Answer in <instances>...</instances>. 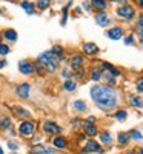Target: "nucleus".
Wrapping results in <instances>:
<instances>
[{"label": "nucleus", "mask_w": 143, "mask_h": 154, "mask_svg": "<svg viewBox=\"0 0 143 154\" xmlns=\"http://www.w3.org/2000/svg\"><path fill=\"white\" fill-rule=\"evenodd\" d=\"M91 99L102 111H112L120 102L119 91L109 85H94L91 88Z\"/></svg>", "instance_id": "nucleus-1"}, {"label": "nucleus", "mask_w": 143, "mask_h": 154, "mask_svg": "<svg viewBox=\"0 0 143 154\" xmlns=\"http://www.w3.org/2000/svg\"><path fill=\"white\" fill-rule=\"evenodd\" d=\"M37 62L40 63V65L45 68V71H48L49 74L57 72L59 63H60V60L53 53H51V51H45V53H42L40 56L37 57Z\"/></svg>", "instance_id": "nucleus-2"}, {"label": "nucleus", "mask_w": 143, "mask_h": 154, "mask_svg": "<svg viewBox=\"0 0 143 154\" xmlns=\"http://www.w3.org/2000/svg\"><path fill=\"white\" fill-rule=\"evenodd\" d=\"M35 128H37L35 122L31 120V119H26V120L20 122V125H19V134H20L22 137H26V139H28V137H34Z\"/></svg>", "instance_id": "nucleus-3"}, {"label": "nucleus", "mask_w": 143, "mask_h": 154, "mask_svg": "<svg viewBox=\"0 0 143 154\" xmlns=\"http://www.w3.org/2000/svg\"><path fill=\"white\" fill-rule=\"evenodd\" d=\"M115 14L119 16L120 19H125V20H131L134 16H135V9L129 5V3H125V5H120L119 8L115 9Z\"/></svg>", "instance_id": "nucleus-4"}, {"label": "nucleus", "mask_w": 143, "mask_h": 154, "mask_svg": "<svg viewBox=\"0 0 143 154\" xmlns=\"http://www.w3.org/2000/svg\"><path fill=\"white\" fill-rule=\"evenodd\" d=\"M42 130L48 136H57V134L62 133V126L57 122H54V120H45L42 123Z\"/></svg>", "instance_id": "nucleus-5"}, {"label": "nucleus", "mask_w": 143, "mask_h": 154, "mask_svg": "<svg viewBox=\"0 0 143 154\" xmlns=\"http://www.w3.org/2000/svg\"><path fill=\"white\" fill-rule=\"evenodd\" d=\"M16 94H17V97H20L23 100H28L29 99V94H31V85L28 82L19 83L16 86Z\"/></svg>", "instance_id": "nucleus-6"}, {"label": "nucleus", "mask_w": 143, "mask_h": 154, "mask_svg": "<svg viewBox=\"0 0 143 154\" xmlns=\"http://www.w3.org/2000/svg\"><path fill=\"white\" fill-rule=\"evenodd\" d=\"M19 71H20V74H23V75H32L35 71H34V63L32 62H29V60H26V59H22L20 62H19Z\"/></svg>", "instance_id": "nucleus-7"}, {"label": "nucleus", "mask_w": 143, "mask_h": 154, "mask_svg": "<svg viewBox=\"0 0 143 154\" xmlns=\"http://www.w3.org/2000/svg\"><path fill=\"white\" fill-rule=\"evenodd\" d=\"M82 152L88 154V152H97V154H102L103 152V148L100 146L99 142H96V140H88L86 145L82 148Z\"/></svg>", "instance_id": "nucleus-8"}, {"label": "nucleus", "mask_w": 143, "mask_h": 154, "mask_svg": "<svg viewBox=\"0 0 143 154\" xmlns=\"http://www.w3.org/2000/svg\"><path fill=\"white\" fill-rule=\"evenodd\" d=\"M31 152L32 154H54L56 149L51 148V146H46L43 143H35L31 146Z\"/></svg>", "instance_id": "nucleus-9"}, {"label": "nucleus", "mask_w": 143, "mask_h": 154, "mask_svg": "<svg viewBox=\"0 0 143 154\" xmlns=\"http://www.w3.org/2000/svg\"><path fill=\"white\" fill-rule=\"evenodd\" d=\"M83 62H85V57L82 54H74L71 57V60H69V65H71V68L74 71H77V69L83 68Z\"/></svg>", "instance_id": "nucleus-10"}, {"label": "nucleus", "mask_w": 143, "mask_h": 154, "mask_svg": "<svg viewBox=\"0 0 143 154\" xmlns=\"http://www.w3.org/2000/svg\"><path fill=\"white\" fill-rule=\"evenodd\" d=\"M105 35H106L108 38H111V40H119V38L123 37V29H122L120 26H112L111 29L106 31Z\"/></svg>", "instance_id": "nucleus-11"}, {"label": "nucleus", "mask_w": 143, "mask_h": 154, "mask_svg": "<svg viewBox=\"0 0 143 154\" xmlns=\"http://www.w3.org/2000/svg\"><path fill=\"white\" fill-rule=\"evenodd\" d=\"M12 112H14L19 119H29L31 117V111H28L25 106H19V105H16V106H12Z\"/></svg>", "instance_id": "nucleus-12"}, {"label": "nucleus", "mask_w": 143, "mask_h": 154, "mask_svg": "<svg viewBox=\"0 0 143 154\" xmlns=\"http://www.w3.org/2000/svg\"><path fill=\"white\" fill-rule=\"evenodd\" d=\"M53 146L57 149H66L68 148V140L65 139L63 136H54L53 137Z\"/></svg>", "instance_id": "nucleus-13"}, {"label": "nucleus", "mask_w": 143, "mask_h": 154, "mask_svg": "<svg viewBox=\"0 0 143 154\" xmlns=\"http://www.w3.org/2000/svg\"><path fill=\"white\" fill-rule=\"evenodd\" d=\"M83 130H85V134L89 136V137H96L99 134V130H97V126L94 123H89L88 120L83 122Z\"/></svg>", "instance_id": "nucleus-14"}, {"label": "nucleus", "mask_w": 143, "mask_h": 154, "mask_svg": "<svg viewBox=\"0 0 143 154\" xmlns=\"http://www.w3.org/2000/svg\"><path fill=\"white\" fill-rule=\"evenodd\" d=\"M94 19H96L99 26H108L109 22H111L109 20V16L106 14V12H97V14L94 16Z\"/></svg>", "instance_id": "nucleus-15"}, {"label": "nucleus", "mask_w": 143, "mask_h": 154, "mask_svg": "<svg viewBox=\"0 0 143 154\" xmlns=\"http://www.w3.org/2000/svg\"><path fill=\"white\" fill-rule=\"evenodd\" d=\"M2 38H5L6 42H16L17 40V31L12 28H6L2 31Z\"/></svg>", "instance_id": "nucleus-16"}, {"label": "nucleus", "mask_w": 143, "mask_h": 154, "mask_svg": "<svg viewBox=\"0 0 143 154\" xmlns=\"http://www.w3.org/2000/svg\"><path fill=\"white\" fill-rule=\"evenodd\" d=\"M82 48H83V53L88 54V56H94V54L99 53V48L94 42H86V43H83Z\"/></svg>", "instance_id": "nucleus-17"}, {"label": "nucleus", "mask_w": 143, "mask_h": 154, "mask_svg": "<svg viewBox=\"0 0 143 154\" xmlns=\"http://www.w3.org/2000/svg\"><path fill=\"white\" fill-rule=\"evenodd\" d=\"M91 6L94 9H97L99 12H103L108 9V0H91Z\"/></svg>", "instance_id": "nucleus-18"}, {"label": "nucleus", "mask_w": 143, "mask_h": 154, "mask_svg": "<svg viewBox=\"0 0 143 154\" xmlns=\"http://www.w3.org/2000/svg\"><path fill=\"white\" fill-rule=\"evenodd\" d=\"M9 128H12V119L9 116H2L0 117V131H8Z\"/></svg>", "instance_id": "nucleus-19"}, {"label": "nucleus", "mask_w": 143, "mask_h": 154, "mask_svg": "<svg viewBox=\"0 0 143 154\" xmlns=\"http://www.w3.org/2000/svg\"><path fill=\"white\" fill-rule=\"evenodd\" d=\"M71 106H72V109L77 111V112H85V111L88 109L86 102H83V100H74Z\"/></svg>", "instance_id": "nucleus-20"}, {"label": "nucleus", "mask_w": 143, "mask_h": 154, "mask_svg": "<svg viewBox=\"0 0 143 154\" xmlns=\"http://www.w3.org/2000/svg\"><path fill=\"white\" fill-rule=\"evenodd\" d=\"M20 6L26 11V14H29V16L35 12V5L32 2H29V0H23V2L20 3Z\"/></svg>", "instance_id": "nucleus-21"}, {"label": "nucleus", "mask_w": 143, "mask_h": 154, "mask_svg": "<svg viewBox=\"0 0 143 154\" xmlns=\"http://www.w3.org/2000/svg\"><path fill=\"white\" fill-rule=\"evenodd\" d=\"M49 51H51V53H53V54H54L60 62H62V60H65V57H66V56H65L63 48H62V46H59V45H54V46H53V49H49Z\"/></svg>", "instance_id": "nucleus-22"}, {"label": "nucleus", "mask_w": 143, "mask_h": 154, "mask_svg": "<svg viewBox=\"0 0 143 154\" xmlns=\"http://www.w3.org/2000/svg\"><path fill=\"white\" fill-rule=\"evenodd\" d=\"M128 100H129V103H131L132 106H135V108H143V99H141V97L131 94Z\"/></svg>", "instance_id": "nucleus-23"}, {"label": "nucleus", "mask_w": 143, "mask_h": 154, "mask_svg": "<svg viewBox=\"0 0 143 154\" xmlns=\"http://www.w3.org/2000/svg\"><path fill=\"white\" fill-rule=\"evenodd\" d=\"M117 142H119V145H122V146H126L129 143L128 133H119V134H117Z\"/></svg>", "instance_id": "nucleus-24"}, {"label": "nucleus", "mask_w": 143, "mask_h": 154, "mask_svg": "<svg viewBox=\"0 0 143 154\" xmlns=\"http://www.w3.org/2000/svg\"><path fill=\"white\" fill-rule=\"evenodd\" d=\"M63 89H65V91H68V93H74L75 89H77V83L74 80H65Z\"/></svg>", "instance_id": "nucleus-25"}, {"label": "nucleus", "mask_w": 143, "mask_h": 154, "mask_svg": "<svg viewBox=\"0 0 143 154\" xmlns=\"http://www.w3.org/2000/svg\"><path fill=\"white\" fill-rule=\"evenodd\" d=\"M114 117H115V120H119V122H125L126 117H128V112H126V109H117L114 112Z\"/></svg>", "instance_id": "nucleus-26"}, {"label": "nucleus", "mask_w": 143, "mask_h": 154, "mask_svg": "<svg viewBox=\"0 0 143 154\" xmlns=\"http://www.w3.org/2000/svg\"><path fill=\"white\" fill-rule=\"evenodd\" d=\"M100 139H102V143L103 145H111L112 143V137H111V134L108 133V131H103V133H100Z\"/></svg>", "instance_id": "nucleus-27"}, {"label": "nucleus", "mask_w": 143, "mask_h": 154, "mask_svg": "<svg viewBox=\"0 0 143 154\" xmlns=\"http://www.w3.org/2000/svg\"><path fill=\"white\" fill-rule=\"evenodd\" d=\"M35 6L40 9V11H45V9H48L51 6V0H37Z\"/></svg>", "instance_id": "nucleus-28"}, {"label": "nucleus", "mask_w": 143, "mask_h": 154, "mask_svg": "<svg viewBox=\"0 0 143 154\" xmlns=\"http://www.w3.org/2000/svg\"><path fill=\"white\" fill-rule=\"evenodd\" d=\"M129 139H134V140H143V134L138 131V130H131L128 133Z\"/></svg>", "instance_id": "nucleus-29"}, {"label": "nucleus", "mask_w": 143, "mask_h": 154, "mask_svg": "<svg viewBox=\"0 0 143 154\" xmlns=\"http://www.w3.org/2000/svg\"><path fill=\"white\" fill-rule=\"evenodd\" d=\"M102 77H103V71L102 69H97V68H94L93 71H91V79H93V80H100L102 79Z\"/></svg>", "instance_id": "nucleus-30"}, {"label": "nucleus", "mask_w": 143, "mask_h": 154, "mask_svg": "<svg viewBox=\"0 0 143 154\" xmlns=\"http://www.w3.org/2000/svg\"><path fill=\"white\" fill-rule=\"evenodd\" d=\"M9 51H11V48H9L8 43H0V56H2V57L9 54Z\"/></svg>", "instance_id": "nucleus-31"}, {"label": "nucleus", "mask_w": 143, "mask_h": 154, "mask_svg": "<svg viewBox=\"0 0 143 154\" xmlns=\"http://www.w3.org/2000/svg\"><path fill=\"white\" fill-rule=\"evenodd\" d=\"M135 31H137V34L138 32H143V14L138 17V20L135 23Z\"/></svg>", "instance_id": "nucleus-32"}, {"label": "nucleus", "mask_w": 143, "mask_h": 154, "mask_svg": "<svg viewBox=\"0 0 143 154\" xmlns=\"http://www.w3.org/2000/svg\"><path fill=\"white\" fill-rule=\"evenodd\" d=\"M8 148L11 151H17L20 148V145H19V142H16V140H8Z\"/></svg>", "instance_id": "nucleus-33"}, {"label": "nucleus", "mask_w": 143, "mask_h": 154, "mask_svg": "<svg viewBox=\"0 0 143 154\" xmlns=\"http://www.w3.org/2000/svg\"><path fill=\"white\" fill-rule=\"evenodd\" d=\"M34 71H35L37 74H40V75H43V74L46 72V71H45V68H43L38 62H35V63H34Z\"/></svg>", "instance_id": "nucleus-34"}, {"label": "nucleus", "mask_w": 143, "mask_h": 154, "mask_svg": "<svg viewBox=\"0 0 143 154\" xmlns=\"http://www.w3.org/2000/svg\"><path fill=\"white\" fill-rule=\"evenodd\" d=\"M62 77H63V79H66V80H71L72 72H71L68 68H63V69H62Z\"/></svg>", "instance_id": "nucleus-35"}, {"label": "nucleus", "mask_w": 143, "mask_h": 154, "mask_svg": "<svg viewBox=\"0 0 143 154\" xmlns=\"http://www.w3.org/2000/svg\"><path fill=\"white\" fill-rule=\"evenodd\" d=\"M103 77H105V79H106V82H108V83H111V85H114V83H115V77H114V75H111L109 72L103 74Z\"/></svg>", "instance_id": "nucleus-36"}, {"label": "nucleus", "mask_w": 143, "mask_h": 154, "mask_svg": "<svg viewBox=\"0 0 143 154\" xmlns=\"http://www.w3.org/2000/svg\"><path fill=\"white\" fill-rule=\"evenodd\" d=\"M135 88H137V91H138V93H143V77H140V79L137 80Z\"/></svg>", "instance_id": "nucleus-37"}, {"label": "nucleus", "mask_w": 143, "mask_h": 154, "mask_svg": "<svg viewBox=\"0 0 143 154\" xmlns=\"http://www.w3.org/2000/svg\"><path fill=\"white\" fill-rule=\"evenodd\" d=\"M125 43L126 45H134V35H126L125 37Z\"/></svg>", "instance_id": "nucleus-38"}, {"label": "nucleus", "mask_w": 143, "mask_h": 154, "mask_svg": "<svg viewBox=\"0 0 143 154\" xmlns=\"http://www.w3.org/2000/svg\"><path fill=\"white\" fill-rule=\"evenodd\" d=\"M6 65H8V62H6L5 59H0V69H3Z\"/></svg>", "instance_id": "nucleus-39"}, {"label": "nucleus", "mask_w": 143, "mask_h": 154, "mask_svg": "<svg viewBox=\"0 0 143 154\" xmlns=\"http://www.w3.org/2000/svg\"><path fill=\"white\" fill-rule=\"evenodd\" d=\"M82 6L85 8V11H91V5H89L88 2H83V3H82Z\"/></svg>", "instance_id": "nucleus-40"}, {"label": "nucleus", "mask_w": 143, "mask_h": 154, "mask_svg": "<svg viewBox=\"0 0 143 154\" xmlns=\"http://www.w3.org/2000/svg\"><path fill=\"white\" fill-rule=\"evenodd\" d=\"M88 122H89V123H96V117H94V116H89V117H88Z\"/></svg>", "instance_id": "nucleus-41"}, {"label": "nucleus", "mask_w": 143, "mask_h": 154, "mask_svg": "<svg viewBox=\"0 0 143 154\" xmlns=\"http://www.w3.org/2000/svg\"><path fill=\"white\" fill-rule=\"evenodd\" d=\"M111 2H115V3H122V5H125V3H128V0H111Z\"/></svg>", "instance_id": "nucleus-42"}, {"label": "nucleus", "mask_w": 143, "mask_h": 154, "mask_svg": "<svg viewBox=\"0 0 143 154\" xmlns=\"http://www.w3.org/2000/svg\"><path fill=\"white\" fill-rule=\"evenodd\" d=\"M35 136V134H34ZM40 140H42V136H35L34 137V142H40Z\"/></svg>", "instance_id": "nucleus-43"}, {"label": "nucleus", "mask_w": 143, "mask_h": 154, "mask_svg": "<svg viewBox=\"0 0 143 154\" xmlns=\"http://www.w3.org/2000/svg\"><path fill=\"white\" fill-rule=\"evenodd\" d=\"M135 154H143V148H138V149L135 151Z\"/></svg>", "instance_id": "nucleus-44"}, {"label": "nucleus", "mask_w": 143, "mask_h": 154, "mask_svg": "<svg viewBox=\"0 0 143 154\" xmlns=\"http://www.w3.org/2000/svg\"><path fill=\"white\" fill-rule=\"evenodd\" d=\"M137 2H138V5H140V6H143V0H137Z\"/></svg>", "instance_id": "nucleus-45"}, {"label": "nucleus", "mask_w": 143, "mask_h": 154, "mask_svg": "<svg viewBox=\"0 0 143 154\" xmlns=\"http://www.w3.org/2000/svg\"><path fill=\"white\" fill-rule=\"evenodd\" d=\"M0 154H5V151H3V148L0 146Z\"/></svg>", "instance_id": "nucleus-46"}, {"label": "nucleus", "mask_w": 143, "mask_h": 154, "mask_svg": "<svg viewBox=\"0 0 143 154\" xmlns=\"http://www.w3.org/2000/svg\"><path fill=\"white\" fill-rule=\"evenodd\" d=\"M126 154H134V151H131V152H126Z\"/></svg>", "instance_id": "nucleus-47"}, {"label": "nucleus", "mask_w": 143, "mask_h": 154, "mask_svg": "<svg viewBox=\"0 0 143 154\" xmlns=\"http://www.w3.org/2000/svg\"><path fill=\"white\" fill-rule=\"evenodd\" d=\"M12 154H17V152H12Z\"/></svg>", "instance_id": "nucleus-48"}, {"label": "nucleus", "mask_w": 143, "mask_h": 154, "mask_svg": "<svg viewBox=\"0 0 143 154\" xmlns=\"http://www.w3.org/2000/svg\"><path fill=\"white\" fill-rule=\"evenodd\" d=\"M0 43H2V40H0Z\"/></svg>", "instance_id": "nucleus-49"}]
</instances>
